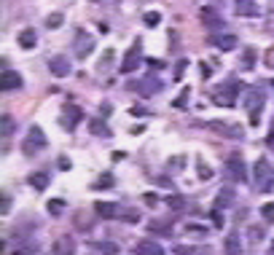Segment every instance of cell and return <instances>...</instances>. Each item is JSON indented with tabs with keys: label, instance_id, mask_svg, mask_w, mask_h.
<instances>
[{
	"label": "cell",
	"instance_id": "30",
	"mask_svg": "<svg viewBox=\"0 0 274 255\" xmlns=\"http://www.w3.org/2000/svg\"><path fill=\"white\" fill-rule=\"evenodd\" d=\"M196 169H199V178H202V180H210V178H213V172H210V167L202 161V158H196Z\"/></svg>",
	"mask_w": 274,
	"mask_h": 255
},
{
	"label": "cell",
	"instance_id": "32",
	"mask_svg": "<svg viewBox=\"0 0 274 255\" xmlns=\"http://www.w3.org/2000/svg\"><path fill=\"white\" fill-rule=\"evenodd\" d=\"M261 215H264L266 223H272V220H274V204H272V202H266L264 207H261Z\"/></svg>",
	"mask_w": 274,
	"mask_h": 255
},
{
	"label": "cell",
	"instance_id": "37",
	"mask_svg": "<svg viewBox=\"0 0 274 255\" xmlns=\"http://www.w3.org/2000/svg\"><path fill=\"white\" fill-rule=\"evenodd\" d=\"M213 226H215V229H223V215H220V207L213 209Z\"/></svg>",
	"mask_w": 274,
	"mask_h": 255
},
{
	"label": "cell",
	"instance_id": "21",
	"mask_svg": "<svg viewBox=\"0 0 274 255\" xmlns=\"http://www.w3.org/2000/svg\"><path fill=\"white\" fill-rule=\"evenodd\" d=\"M215 46H218L220 51H234V49H237V35H220V38H215Z\"/></svg>",
	"mask_w": 274,
	"mask_h": 255
},
{
	"label": "cell",
	"instance_id": "28",
	"mask_svg": "<svg viewBox=\"0 0 274 255\" xmlns=\"http://www.w3.org/2000/svg\"><path fill=\"white\" fill-rule=\"evenodd\" d=\"M100 253L102 255H118V245H113V242H100Z\"/></svg>",
	"mask_w": 274,
	"mask_h": 255
},
{
	"label": "cell",
	"instance_id": "6",
	"mask_svg": "<svg viewBox=\"0 0 274 255\" xmlns=\"http://www.w3.org/2000/svg\"><path fill=\"white\" fill-rule=\"evenodd\" d=\"M245 105H247V110H250V124H258L261 121V107H264V89H250Z\"/></svg>",
	"mask_w": 274,
	"mask_h": 255
},
{
	"label": "cell",
	"instance_id": "1",
	"mask_svg": "<svg viewBox=\"0 0 274 255\" xmlns=\"http://www.w3.org/2000/svg\"><path fill=\"white\" fill-rule=\"evenodd\" d=\"M253 183H255V188H258L261 194H269V191H272V185H274V169H272L269 158H258V161H255V167H253Z\"/></svg>",
	"mask_w": 274,
	"mask_h": 255
},
{
	"label": "cell",
	"instance_id": "44",
	"mask_svg": "<svg viewBox=\"0 0 274 255\" xmlns=\"http://www.w3.org/2000/svg\"><path fill=\"white\" fill-rule=\"evenodd\" d=\"M272 250H274V242H272Z\"/></svg>",
	"mask_w": 274,
	"mask_h": 255
},
{
	"label": "cell",
	"instance_id": "33",
	"mask_svg": "<svg viewBox=\"0 0 274 255\" xmlns=\"http://www.w3.org/2000/svg\"><path fill=\"white\" fill-rule=\"evenodd\" d=\"M159 22H162V14H159V11H148L145 14V25L148 27H156Z\"/></svg>",
	"mask_w": 274,
	"mask_h": 255
},
{
	"label": "cell",
	"instance_id": "43",
	"mask_svg": "<svg viewBox=\"0 0 274 255\" xmlns=\"http://www.w3.org/2000/svg\"><path fill=\"white\" fill-rule=\"evenodd\" d=\"M148 65H151L153 70H162V67H164V65H162V62H159V59H148Z\"/></svg>",
	"mask_w": 274,
	"mask_h": 255
},
{
	"label": "cell",
	"instance_id": "35",
	"mask_svg": "<svg viewBox=\"0 0 274 255\" xmlns=\"http://www.w3.org/2000/svg\"><path fill=\"white\" fill-rule=\"evenodd\" d=\"M121 218L127 220V223H140V212H137V209H127Z\"/></svg>",
	"mask_w": 274,
	"mask_h": 255
},
{
	"label": "cell",
	"instance_id": "39",
	"mask_svg": "<svg viewBox=\"0 0 274 255\" xmlns=\"http://www.w3.org/2000/svg\"><path fill=\"white\" fill-rule=\"evenodd\" d=\"M266 67H274V46L266 51Z\"/></svg>",
	"mask_w": 274,
	"mask_h": 255
},
{
	"label": "cell",
	"instance_id": "29",
	"mask_svg": "<svg viewBox=\"0 0 274 255\" xmlns=\"http://www.w3.org/2000/svg\"><path fill=\"white\" fill-rule=\"evenodd\" d=\"M167 204H169V209H183L186 207V199L178 194H172V196H167Z\"/></svg>",
	"mask_w": 274,
	"mask_h": 255
},
{
	"label": "cell",
	"instance_id": "2",
	"mask_svg": "<svg viewBox=\"0 0 274 255\" xmlns=\"http://www.w3.org/2000/svg\"><path fill=\"white\" fill-rule=\"evenodd\" d=\"M239 89H242V83H239V81H226V83H220V86L213 92V105L231 107L234 100H237V94H239Z\"/></svg>",
	"mask_w": 274,
	"mask_h": 255
},
{
	"label": "cell",
	"instance_id": "7",
	"mask_svg": "<svg viewBox=\"0 0 274 255\" xmlns=\"http://www.w3.org/2000/svg\"><path fill=\"white\" fill-rule=\"evenodd\" d=\"M226 169H228V178H231L234 183H245V180H247V169H245V161H242V156H239V153L228 156Z\"/></svg>",
	"mask_w": 274,
	"mask_h": 255
},
{
	"label": "cell",
	"instance_id": "22",
	"mask_svg": "<svg viewBox=\"0 0 274 255\" xmlns=\"http://www.w3.org/2000/svg\"><path fill=\"white\" fill-rule=\"evenodd\" d=\"M148 229L156 231V234H172V220H151Z\"/></svg>",
	"mask_w": 274,
	"mask_h": 255
},
{
	"label": "cell",
	"instance_id": "27",
	"mask_svg": "<svg viewBox=\"0 0 274 255\" xmlns=\"http://www.w3.org/2000/svg\"><path fill=\"white\" fill-rule=\"evenodd\" d=\"M62 22H65V16L56 11V14H49V19H46V27H49V30H56V27H62Z\"/></svg>",
	"mask_w": 274,
	"mask_h": 255
},
{
	"label": "cell",
	"instance_id": "16",
	"mask_svg": "<svg viewBox=\"0 0 274 255\" xmlns=\"http://www.w3.org/2000/svg\"><path fill=\"white\" fill-rule=\"evenodd\" d=\"M94 212L100 215V218L110 220V218H116V215H118V207L113 202H94Z\"/></svg>",
	"mask_w": 274,
	"mask_h": 255
},
{
	"label": "cell",
	"instance_id": "24",
	"mask_svg": "<svg viewBox=\"0 0 274 255\" xmlns=\"http://www.w3.org/2000/svg\"><path fill=\"white\" fill-rule=\"evenodd\" d=\"M188 100H191V86H186V89L178 94V97H175L172 107H178V110H186V107H188Z\"/></svg>",
	"mask_w": 274,
	"mask_h": 255
},
{
	"label": "cell",
	"instance_id": "14",
	"mask_svg": "<svg viewBox=\"0 0 274 255\" xmlns=\"http://www.w3.org/2000/svg\"><path fill=\"white\" fill-rule=\"evenodd\" d=\"M135 255H164V247L153 239H142L140 245L135 247Z\"/></svg>",
	"mask_w": 274,
	"mask_h": 255
},
{
	"label": "cell",
	"instance_id": "12",
	"mask_svg": "<svg viewBox=\"0 0 274 255\" xmlns=\"http://www.w3.org/2000/svg\"><path fill=\"white\" fill-rule=\"evenodd\" d=\"M49 70H51V76L65 78V76H70V62H67L65 56H51V59H49Z\"/></svg>",
	"mask_w": 274,
	"mask_h": 255
},
{
	"label": "cell",
	"instance_id": "23",
	"mask_svg": "<svg viewBox=\"0 0 274 255\" xmlns=\"http://www.w3.org/2000/svg\"><path fill=\"white\" fill-rule=\"evenodd\" d=\"M30 185L35 191H43L46 185H49V175L46 172H35V175H30Z\"/></svg>",
	"mask_w": 274,
	"mask_h": 255
},
{
	"label": "cell",
	"instance_id": "4",
	"mask_svg": "<svg viewBox=\"0 0 274 255\" xmlns=\"http://www.w3.org/2000/svg\"><path fill=\"white\" fill-rule=\"evenodd\" d=\"M59 121H62V129H65V132H73V129L83 121V110L78 105H73V102H70V105H62Z\"/></svg>",
	"mask_w": 274,
	"mask_h": 255
},
{
	"label": "cell",
	"instance_id": "5",
	"mask_svg": "<svg viewBox=\"0 0 274 255\" xmlns=\"http://www.w3.org/2000/svg\"><path fill=\"white\" fill-rule=\"evenodd\" d=\"M140 65H142V41H135L132 46H129V51L124 54L121 73H135Z\"/></svg>",
	"mask_w": 274,
	"mask_h": 255
},
{
	"label": "cell",
	"instance_id": "11",
	"mask_svg": "<svg viewBox=\"0 0 274 255\" xmlns=\"http://www.w3.org/2000/svg\"><path fill=\"white\" fill-rule=\"evenodd\" d=\"M22 76L16 70H8V67H5L3 70V76H0V89H3V92H11V89H22Z\"/></svg>",
	"mask_w": 274,
	"mask_h": 255
},
{
	"label": "cell",
	"instance_id": "15",
	"mask_svg": "<svg viewBox=\"0 0 274 255\" xmlns=\"http://www.w3.org/2000/svg\"><path fill=\"white\" fill-rule=\"evenodd\" d=\"M54 255H76V239L73 236H59L54 242Z\"/></svg>",
	"mask_w": 274,
	"mask_h": 255
},
{
	"label": "cell",
	"instance_id": "36",
	"mask_svg": "<svg viewBox=\"0 0 274 255\" xmlns=\"http://www.w3.org/2000/svg\"><path fill=\"white\" fill-rule=\"evenodd\" d=\"M11 132H14V118H11V116H3V137H8Z\"/></svg>",
	"mask_w": 274,
	"mask_h": 255
},
{
	"label": "cell",
	"instance_id": "19",
	"mask_svg": "<svg viewBox=\"0 0 274 255\" xmlns=\"http://www.w3.org/2000/svg\"><path fill=\"white\" fill-rule=\"evenodd\" d=\"M231 204H234V191L231 188H220L218 196H215V207L223 209V207H231Z\"/></svg>",
	"mask_w": 274,
	"mask_h": 255
},
{
	"label": "cell",
	"instance_id": "34",
	"mask_svg": "<svg viewBox=\"0 0 274 255\" xmlns=\"http://www.w3.org/2000/svg\"><path fill=\"white\" fill-rule=\"evenodd\" d=\"M91 132H94V134H100V137H102V134H105V137L110 134V132H108V127H105L102 121H91Z\"/></svg>",
	"mask_w": 274,
	"mask_h": 255
},
{
	"label": "cell",
	"instance_id": "41",
	"mask_svg": "<svg viewBox=\"0 0 274 255\" xmlns=\"http://www.w3.org/2000/svg\"><path fill=\"white\" fill-rule=\"evenodd\" d=\"M110 59H113V51H105V56H102V62H100V65H102V70L108 67V62H110Z\"/></svg>",
	"mask_w": 274,
	"mask_h": 255
},
{
	"label": "cell",
	"instance_id": "10",
	"mask_svg": "<svg viewBox=\"0 0 274 255\" xmlns=\"http://www.w3.org/2000/svg\"><path fill=\"white\" fill-rule=\"evenodd\" d=\"M91 51H94V38L78 30V35H76V56L78 59H86Z\"/></svg>",
	"mask_w": 274,
	"mask_h": 255
},
{
	"label": "cell",
	"instance_id": "17",
	"mask_svg": "<svg viewBox=\"0 0 274 255\" xmlns=\"http://www.w3.org/2000/svg\"><path fill=\"white\" fill-rule=\"evenodd\" d=\"M199 16H202V25L210 27V30H218V27L223 25V19H220L213 8H202V14H199Z\"/></svg>",
	"mask_w": 274,
	"mask_h": 255
},
{
	"label": "cell",
	"instance_id": "38",
	"mask_svg": "<svg viewBox=\"0 0 274 255\" xmlns=\"http://www.w3.org/2000/svg\"><path fill=\"white\" fill-rule=\"evenodd\" d=\"M186 65H188L186 59H180L178 65H175V81H180V78H183V73H186Z\"/></svg>",
	"mask_w": 274,
	"mask_h": 255
},
{
	"label": "cell",
	"instance_id": "3",
	"mask_svg": "<svg viewBox=\"0 0 274 255\" xmlns=\"http://www.w3.org/2000/svg\"><path fill=\"white\" fill-rule=\"evenodd\" d=\"M46 143H49V137H46L43 129L41 127H30L27 129L25 143H22V151H25V156H35L41 148H46Z\"/></svg>",
	"mask_w": 274,
	"mask_h": 255
},
{
	"label": "cell",
	"instance_id": "18",
	"mask_svg": "<svg viewBox=\"0 0 274 255\" xmlns=\"http://www.w3.org/2000/svg\"><path fill=\"white\" fill-rule=\"evenodd\" d=\"M16 41H19V46H22V49L30 51V49L38 43V35H35V30H30V27H27V30H22V32H19V38H16Z\"/></svg>",
	"mask_w": 274,
	"mask_h": 255
},
{
	"label": "cell",
	"instance_id": "26",
	"mask_svg": "<svg viewBox=\"0 0 274 255\" xmlns=\"http://www.w3.org/2000/svg\"><path fill=\"white\" fill-rule=\"evenodd\" d=\"M38 253V245L35 242H25V245H19L14 250V255H35Z\"/></svg>",
	"mask_w": 274,
	"mask_h": 255
},
{
	"label": "cell",
	"instance_id": "40",
	"mask_svg": "<svg viewBox=\"0 0 274 255\" xmlns=\"http://www.w3.org/2000/svg\"><path fill=\"white\" fill-rule=\"evenodd\" d=\"M11 212V196H3V215Z\"/></svg>",
	"mask_w": 274,
	"mask_h": 255
},
{
	"label": "cell",
	"instance_id": "9",
	"mask_svg": "<svg viewBox=\"0 0 274 255\" xmlns=\"http://www.w3.org/2000/svg\"><path fill=\"white\" fill-rule=\"evenodd\" d=\"M207 127L213 129V132L223 134V137H231V140H242V137H245V132L237 127V124H226V121H210Z\"/></svg>",
	"mask_w": 274,
	"mask_h": 255
},
{
	"label": "cell",
	"instance_id": "8",
	"mask_svg": "<svg viewBox=\"0 0 274 255\" xmlns=\"http://www.w3.org/2000/svg\"><path fill=\"white\" fill-rule=\"evenodd\" d=\"M129 89H135L137 94H142V97H153L156 92H162V81L159 78H142V81H137V83H129Z\"/></svg>",
	"mask_w": 274,
	"mask_h": 255
},
{
	"label": "cell",
	"instance_id": "31",
	"mask_svg": "<svg viewBox=\"0 0 274 255\" xmlns=\"http://www.w3.org/2000/svg\"><path fill=\"white\" fill-rule=\"evenodd\" d=\"M62 209H65V202L62 199H51L49 202V212L51 215H62Z\"/></svg>",
	"mask_w": 274,
	"mask_h": 255
},
{
	"label": "cell",
	"instance_id": "13",
	"mask_svg": "<svg viewBox=\"0 0 274 255\" xmlns=\"http://www.w3.org/2000/svg\"><path fill=\"white\" fill-rule=\"evenodd\" d=\"M234 14L237 16H258L255 0H234Z\"/></svg>",
	"mask_w": 274,
	"mask_h": 255
},
{
	"label": "cell",
	"instance_id": "20",
	"mask_svg": "<svg viewBox=\"0 0 274 255\" xmlns=\"http://www.w3.org/2000/svg\"><path fill=\"white\" fill-rule=\"evenodd\" d=\"M226 255H242V242L237 234L226 236Z\"/></svg>",
	"mask_w": 274,
	"mask_h": 255
},
{
	"label": "cell",
	"instance_id": "25",
	"mask_svg": "<svg viewBox=\"0 0 274 255\" xmlns=\"http://www.w3.org/2000/svg\"><path fill=\"white\" fill-rule=\"evenodd\" d=\"M242 67H245V70H253V67H255V49H245Z\"/></svg>",
	"mask_w": 274,
	"mask_h": 255
},
{
	"label": "cell",
	"instance_id": "42",
	"mask_svg": "<svg viewBox=\"0 0 274 255\" xmlns=\"http://www.w3.org/2000/svg\"><path fill=\"white\" fill-rule=\"evenodd\" d=\"M266 145H269V148H274V127L269 129V134H266Z\"/></svg>",
	"mask_w": 274,
	"mask_h": 255
}]
</instances>
